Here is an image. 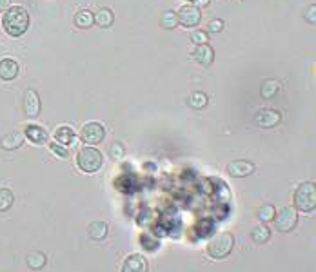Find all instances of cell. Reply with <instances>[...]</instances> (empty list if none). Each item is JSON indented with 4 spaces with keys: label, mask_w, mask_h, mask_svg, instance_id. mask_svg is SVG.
<instances>
[{
    "label": "cell",
    "mask_w": 316,
    "mask_h": 272,
    "mask_svg": "<svg viewBox=\"0 0 316 272\" xmlns=\"http://www.w3.org/2000/svg\"><path fill=\"white\" fill-rule=\"evenodd\" d=\"M255 173V164L247 160H233L227 164V174L233 178H245Z\"/></svg>",
    "instance_id": "cell-8"
},
{
    "label": "cell",
    "mask_w": 316,
    "mask_h": 272,
    "mask_svg": "<svg viewBox=\"0 0 316 272\" xmlns=\"http://www.w3.org/2000/svg\"><path fill=\"white\" fill-rule=\"evenodd\" d=\"M282 122L280 112L274 111V109H264L256 114V124L264 129H271V127H276L278 124Z\"/></svg>",
    "instance_id": "cell-10"
},
{
    "label": "cell",
    "mask_w": 316,
    "mask_h": 272,
    "mask_svg": "<svg viewBox=\"0 0 316 272\" xmlns=\"http://www.w3.org/2000/svg\"><path fill=\"white\" fill-rule=\"evenodd\" d=\"M251 238L255 243H267V240L271 238V229H269L267 225H256L255 229L251 232Z\"/></svg>",
    "instance_id": "cell-19"
},
{
    "label": "cell",
    "mask_w": 316,
    "mask_h": 272,
    "mask_svg": "<svg viewBox=\"0 0 316 272\" xmlns=\"http://www.w3.org/2000/svg\"><path fill=\"white\" fill-rule=\"evenodd\" d=\"M258 220L262 221V223H267V221H271L274 218V214H276V209H274L273 203H264V205H260L258 207Z\"/></svg>",
    "instance_id": "cell-20"
},
{
    "label": "cell",
    "mask_w": 316,
    "mask_h": 272,
    "mask_svg": "<svg viewBox=\"0 0 316 272\" xmlns=\"http://www.w3.org/2000/svg\"><path fill=\"white\" fill-rule=\"evenodd\" d=\"M80 136H82L84 143H87L89 147H95V145H98L100 142H104L106 129L102 124H98V122H87L86 126H84Z\"/></svg>",
    "instance_id": "cell-6"
},
{
    "label": "cell",
    "mask_w": 316,
    "mask_h": 272,
    "mask_svg": "<svg viewBox=\"0 0 316 272\" xmlns=\"http://www.w3.org/2000/svg\"><path fill=\"white\" fill-rule=\"evenodd\" d=\"M273 221H274V229H276L278 232H291V230L296 227V223H298V214H296V209L284 207L280 212L274 214Z\"/></svg>",
    "instance_id": "cell-5"
},
{
    "label": "cell",
    "mask_w": 316,
    "mask_h": 272,
    "mask_svg": "<svg viewBox=\"0 0 316 272\" xmlns=\"http://www.w3.org/2000/svg\"><path fill=\"white\" fill-rule=\"evenodd\" d=\"M222 29H224V20L215 18V20L209 22V31H211V33H220Z\"/></svg>",
    "instance_id": "cell-30"
},
{
    "label": "cell",
    "mask_w": 316,
    "mask_h": 272,
    "mask_svg": "<svg viewBox=\"0 0 316 272\" xmlns=\"http://www.w3.org/2000/svg\"><path fill=\"white\" fill-rule=\"evenodd\" d=\"M18 71H20V67L13 58H2L0 60V80L11 82L18 76Z\"/></svg>",
    "instance_id": "cell-12"
},
{
    "label": "cell",
    "mask_w": 316,
    "mask_h": 272,
    "mask_svg": "<svg viewBox=\"0 0 316 272\" xmlns=\"http://www.w3.org/2000/svg\"><path fill=\"white\" fill-rule=\"evenodd\" d=\"M2 27L9 36H22L29 27V13L20 6H13L4 11Z\"/></svg>",
    "instance_id": "cell-1"
},
{
    "label": "cell",
    "mask_w": 316,
    "mask_h": 272,
    "mask_svg": "<svg viewBox=\"0 0 316 272\" xmlns=\"http://www.w3.org/2000/svg\"><path fill=\"white\" fill-rule=\"evenodd\" d=\"M234 247V238L231 232H220L209 240L207 243V254L215 259H224L231 254Z\"/></svg>",
    "instance_id": "cell-4"
},
{
    "label": "cell",
    "mask_w": 316,
    "mask_h": 272,
    "mask_svg": "<svg viewBox=\"0 0 316 272\" xmlns=\"http://www.w3.org/2000/svg\"><path fill=\"white\" fill-rule=\"evenodd\" d=\"M93 22H95V15H93L89 9H82V11H78V13L75 15V24H77V27L86 29V27L93 26Z\"/></svg>",
    "instance_id": "cell-18"
},
{
    "label": "cell",
    "mask_w": 316,
    "mask_h": 272,
    "mask_svg": "<svg viewBox=\"0 0 316 272\" xmlns=\"http://www.w3.org/2000/svg\"><path fill=\"white\" fill-rule=\"evenodd\" d=\"M177 18L180 26L191 29V27H195L200 24V20H202V11H200L198 8H195V6L187 4L180 8V11L177 13Z\"/></svg>",
    "instance_id": "cell-7"
},
{
    "label": "cell",
    "mask_w": 316,
    "mask_h": 272,
    "mask_svg": "<svg viewBox=\"0 0 316 272\" xmlns=\"http://www.w3.org/2000/svg\"><path fill=\"white\" fill-rule=\"evenodd\" d=\"M113 20H115V17H113L111 9H108V8L100 9L98 13L95 15V22L100 27H111Z\"/></svg>",
    "instance_id": "cell-23"
},
{
    "label": "cell",
    "mask_w": 316,
    "mask_h": 272,
    "mask_svg": "<svg viewBox=\"0 0 316 272\" xmlns=\"http://www.w3.org/2000/svg\"><path fill=\"white\" fill-rule=\"evenodd\" d=\"M24 111L31 118H35L40 114V98L37 91L33 89L26 91V95H24Z\"/></svg>",
    "instance_id": "cell-11"
},
{
    "label": "cell",
    "mask_w": 316,
    "mask_h": 272,
    "mask_svg": "<svg viewBox=\"0 0 316 272\" xmlns=\"http://www.w3.org/2000/svg\"><path fill=\"white\" fill-rule=\"evenodd\" d=\"M9 2L11 0H0V11H6L9 8Z\"/></svg>",
    "instance_id": "cell-32"
},
{
    "label": "cell",
    "mask_w": 316,
    "mask_h": 272,
    "mask_svg": "<svg viewBox=\"0 0 316 272\" xmlns=\"http://www.w3.org/2000/svg\"><path fill=\"white\" fill-rule=\"evenodd\" d=\"M193 4L191 6H195V8H205V6H209V0H191Z\"/></svg>",
    "instance_id": "cell-31"
},
{
    "label": "cell",
    "mask_w": 316,
    "mask_h": 272,
    "mask_svg": "<svg viewBox=\"0 0 316 272\" xmlns=\"http://www.w3.org/2000/svg\"><path fill=\"white\" fill-rule=\"evenodd\" d=\"M278 93V82L276 80H265L260 87V95L264 100H271L274 98V95Z\"/></svg>",
    "instance_id": "cell-22"
},
{
    "label": "cell",
    "mask_w": 316,
    "mask_h": 272,
    "mask_svg": "<svg viewBox=\"0 0 316 272\" xmlns=\"http://www.w3.org/2000/svg\"><path fill=\"white\" fill-rule=\"evenodd\" d=\"M122 272H148V259L142 254H131L124 259Z\"/></svg>",
    "instance_id": "cell-9"
},
{
    "label": "cell",
    "mask_w": 316,
    "mask_h": 272,
    "mask_svg": "<svg viewBox=\"0 0 316 272\" xmlns=\"http://www.w3.org/2000/svg\"><path fill=\"white\" fill-rule=\"evenodd\" d=\"M75 138H77V134H75V131L67 126H62L55 131V140H56V143H60V145H71V143L75 142Z\"/></svg>",
    "instance_id": "cell-16"
},
{
    "label": "cell",
    "mask_w": 316,
    "mask_h": 272,
    "mask_svg": "<svg viewBox=\"0 0 316 272\" xmlns=\"http://www.w3.org/2000/svg\"><path fill=\"white\" fill-rule=\"evenodd\" d=\"M314 9H316V6H311V9H309V11H311V15L307 13V17H305V18H307V20H311L312 24H314V13H312V11H314Z\"/></svg>",
    "instance_id": "cell-33"
},
{
    "label": "cell",
    "mask_w": 316,
    "mask_h": 272,
    "mask_svg": "<svg viewBox=\"0 0 316 272\" xmlns=\"http://www.w3.org/2000/svg\"><path fill=\"white\" fill-rule=\"evenodd\" d=\"M193 55H195V60L202 65H209V64H213V60H215V51H213V48L211 46H207V44L198 46Z\"/></svg>",
    "instance_id": "cell-14"
},
{
    "label": "cell",
    "mask_w": 316,
    "mask_h": 272,
    "mask_svg": "<svg viewBox=\"0 0 316 272\" xmlns=\"http://www.w3.org/2000/svg\"><path fill=\"white\" fill-rule=\"evenodd\" d=\"M209 98L205 93H202V91H196V93H193V96L189 98V105L195 109H204L205 105H207Z\"/></svg>",
    "instance_id": "cell-25"
},
{
    "label": "cell",
    "mask_w": 316,
    "mask_h": 272,
    "mask_svg": "<svg viewBox=\"0 0 316 272\" xmlns=\"http://www.w3.org/2000/svg\"><path fill=\"white\" fill-rule=\"evenodd\" d=\"M162 26H164L165 29H173V27H177L178 26L177 13H174V11H165L164 17H162Z\"/></svg>",
    "instance_id": "cell-26"
},
{
    "label": "cell",
    "mask_w": 316,
    "mask_h": 272,
    "mask_svg": "<svg viewBox=\"0 0 316 272\" xmlns=\"http://www.w3.org/2000/svg\"><path fill=\"white\" fill-rule=\"evenodd\" d=\"M51 151L55 152L58 158H64V160L69 156V151H67L64 145H60V143H51Z\"/></svg>",
    "instance_id": "cell-29"
},
{
    "label": "cell",
    "mask_w": 316,
    "mask_h": 272,
    "mask_svg": "<svg viewBox=\"0 0 316 272\" xmlns=\"http://www.w3.org/2000/svg\"><path fill=\"white\" fill-rule=\"evenodd\" d=\"M108 230H109V225L104 223V221H93V223H89V227H87L89 238L95 240V242H102V240H106Z\"/></svg>",
    "instance_id": "cell-15"
},
{
    "label": "cell",
    "mask_w": 316,
    "mask_h": 272,
    "mask_svg": "<svg viewBox=\"0 0 316 272\" xmlns=\"http://www.w3.org/2000/svg\"><path fill=\"white\" fill-rule=\"evenodd\" d=\"M191 42L193 44H198V46H204V44H207V40H209V36H207V33L205 31H200V29H196V31H193L191 33Z\"/></svg>",
    "instance_id": "cell-28"
},
{
    "label": "cell",
    "mask_w": 316,
    "mask_h": 272,
    "mask_svg": "<svg viewBox=\"0 0 316 272\" xmlns=\"http://www.w3.org/2000/svg\"><path fill=\"white\" fill-rule=\"evenodd\" d=\"M124 154H126V149H124V145L120 142H115L109 147V156H111L113 160H120Z\"/></svg>",
    "instance_id": "cell-27"
},
{
    "label": "cell",
    "mask_w": 316,
    "mask_h": 272,
    "mask_svg": "<svg viewBox=\"0 0 316 272\" xmlns=\"http://www.w3.org/2000/svg\"><path fill=\"white\" fill-rule=\"evenodd\" d=\"M46 261H48V258H46L44 252H31L27 256V267L33 268V270H40L46 265Z\"/></svg>",
    "instance_id": "cell-21"
},
{
    "label": "cell",
    "mask_w": 316,
    "mask_h": 272,
    "mask_svg": "<svg viewBox=\"0 0 316 272\" xmlns=\"http://www.w3.org/2000/svg\"><path fill=\"white\" fill-rule=\"evenodd\" d=\"M22 143H24V136H22L20 133H9V134H6L4 138L0 140V145H2V149H6V151L18 149Z\"/></svg>",
    "instance_id": "cell-17"
},
{
    "label": "cell",
    "mask_w": 316,
    "mask_h": 272,
    "mask_svg": "<svg viewBox=\"0 0 316 272\" xmlns=\"http://www.w3.org/2000/svg\"><path fill=\"white\" fill-rule=\"evenodd\" d=\"M295 207L302 212H312L316 209V187L312 181H305L295 190Z\"/></svg>",
    "instance_id": "cell-3"
},
{
    "label": "cell",
    "mask_w": 316,
    "mask_h": 272,
    "mask_svg": "<svg viewBox=\"0 0 316 272\" xmlns=\"http://www.w3.org/2000/svg\"><path fill=\"white\" fill-rule=\"evenodd\" d=\"M102 164H104V156H102V152H100L96 147L87 145L78 151L77 165L80 167V171H84V173H87V174L96 173V171L102 167Z\"/></svg>",
    "instance_id": "cell-2"
},
{
    "label": "cell",
    "mask_w": 316,
    "mask_h": 272,
    "mask_svg": "<svg viewBox=\"0 0 316 272\" xmlns=\"http://www.w3.org/2000/svg\"><path fill=\"white\" fill-rule=\"evenodd\" d=\"M15 202V196L13 192L9 189H0V212H6L11 209V205H13Z\"/></svg>",
    "instance_id": "cell-24"
},
{
    "label": "cell",
    "mask_w": 316,
    "mask_h": 272,
    "mask_svg": "<svg viewBox=\"0 0 316 272\" xmlns=\"http://www.w3.org/2000/svg\"><path fill=\"white\" fill-rule=\"evenodd\" d=\"M26 136L33 143H37V145H42V143H46L48 142V138H49L48 131L44 129V127H40V126H27L26 127Z\"/></svg>",
    "instance_id": "cell-13"
}]
</instances>
